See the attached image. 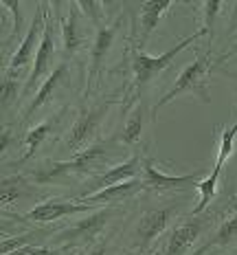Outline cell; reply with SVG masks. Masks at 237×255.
I'll use <instances>...</instances> for the list:
<instances>
[{
  "label": "cell",
  "mask_w": 237,
  "mask_h": 255,
  "mask_svg": "<svg viewBox=\"0 0 237 255\" xmlns=\"http://www.w3.org/2000/svg\"><path fill=\"white\" fill-rule=\"evenodd\" d=\"M117 136L108 141H97L90 147H86L83 152L68 156L64 161H53L46 163L44 167H40L33 174V180L38 185H53L57 180L66 178V176H86V174H94L103 167V163H108L110 158H114V147H117ZM101 174V172H99Z\"/></svg>",
  "instance_id": "cell-1"
},
{
  "label": "cell",
  "mask_w": 237,
  "mask_h": 255,
  "mask_svg": "<svg viewBox=\"0 0 237 255\" xmlns=\"http://www.w3.org/2000/svg\"><path fill=\"white\" fill-rule=\"evenodd\" d=\"M204 35H209L207 29H198L196 33L187 35V38L178 40L176 44L171 46V49H167L162 55H150V53H143V51H130V66H132V75H134V84H132L130 88V104L132 102H141V95H143V90L150 86L152 82L156 79L158 73H162L169 64L178 57V53H182L184 49H189V46L193 44V42L202 40Z\"/></svg>",
  "instance_id": "cell-2"
},
{
  "label": "cell",
  "mask_w": 237,
  "mask_h": 255,
  "mask_svg": "<svg viewBox=\"0 0 237 255\" xmlns=\"http://www.w3.org/2000/svg\"><path fill=\"white\" fill-rule=\"evenodd\" d=\"M213 68H218V60H213L209 51H204L202 55L198 53L196 62H191L187 68H182V73L176 77L171 88L154 104V108H152V119H156L160 108H165L167 104H171L173 99L182 97V95H191L198 102L211 104L209 86H211V71H213Z\"/></svg>",
  "instance_id": "cell-3"
},
{
  "label": "cell",
  "mask_w": 237,
  "mask_h": 255,
  "mask_svg": "<svg viewBox=\"0 0 237 255\" xmlns=\"http://www.w3.org/2000/svg\"><path fill=\"white\" fill-rule=\"evenodd\" d=\"M112 104L114 102L105 99V102L97 104V106H81L75 124L68 128L66 136L62 139V147H64L71 156H75V154L83 152L86 147L92 145V141L97 139L99 128H101L105 115H108L110 108H112Z\"/></svg>",
  "instance_id": "cell-4"
},
{
  "label": "cell",
  "mask_w": 237,
  "mask_h": 255,
  "mask_svg": "<svg viewBox=\"0 0 237 255\" xmlns=\"http://www.w3.org/2000/svg\"><path fill=\"white\" fill-rule=\"evenodd\" d=\"M226 211H229V205L213 207V209H207V211H202V214L191 216L189 220L176 225L171 229L169 238H167L162 255H184L193 244H196V240L200 236H204V233L215 225L218 218H226Z\"/></svg>",
  "instance_id": "cell-5"
},
{
  "label": "cell",
  "mask_w": 237,
  "mask_h": 255,
  "mask_svg": "<svg viewBox=\"0 0 237 255\" xmlns=\"http://www.w3.org/2000/svg\"><path fill=\"white\" fill-rule=\"evenodd\" d=\"M112 220V209L103 207L97 209L92 216H88L86 220H79L77 225L66 227L64 231L55 233V238H51L53 244L60 249H75L81 244H90L99 238V233L103 231V227Z\"/></svg>",
  "instance_id": "cell-6"
},
{
  "label": "cell",
  "mask_w": 237,
  "mask_h": 255,
  "mask_svg": "<svg viewBox=\"0 0 237 255\" xmlns=\"http://www.w3.org/2000/svg\"><path fill=\"white\" fill-rule=\"evenodd\" d=\"M171 4V0H147V2L139 4L130 31V51H141L150 42L154 29L158 26L162 15L169 11Z\"/></svg>",
  "instance_id": "cell-7"
},
{
  "label": "cell",
  "mask_w": 237,
  "mask_h": 255,
  "mask_svg": "<svg viewBox=\"0 0 237 255\" xmlns=\"http://www.w3.org/2000/svg\"><path fill=\"white\" fill-rule=\"evenodd\" d=\"M49 7L51 2H44V4H38V11H35V18L33 22H31L29 31H26V35L22 40H20L18 49L11 55V60H9V66L7 71H18L22 73L29 64L35 62V55H38V49L42 44V35L40 31H44L46 26V18H49Z\"/></svg>",
  "instance_id": "cell-8"
},
{
  "label": "cell",
  "mask_w": 237,
  "mask_h": 255,
  "mask_svg": "<svg viewBox=\"0 0 237 255\" xmlns=\"http://www.w3.org/2000/svg\"><path fill=\"white\" fill-rule=\"evenodd\" d=\"M121 26H123V15H119L112 24H101L94 29V40H92V51H90V62H88V75H86V97L90 95L92 90V84L94 79L99 77L101 73L103 64H105V57L108 53L112 51L114 46V40H117Z\"/></svg>",
  "instance_id": "cell-9"
},
{
  "label": "cell",
  "mask_w": 237,
  "mask_h": 255,
  "mask_svg": "<svg viewBox=\"0 0 237 255\" xmlns=\"http://www.w3.org/2000/svg\"><path fill=\"white\" fill-rule=\"evenodd\" d=\"M143 172V161H141L139 154L130 156L128 161L123 163H117V165L108 167L105 172L92 176V180H88L86 185L81 187V191L77 194L75 200H81V198H88V196L97 194L105 187H112V185H119V183H125V180H132V178H139V174Z\"/></svg>",
  "instance_id": "cell-10"
},
{
  "label": "cell",
  "mask_w": 237,
  "mask_h": 255,
  "mask_svg": "<svg viewBox=\"0 0 237 255\" xmlns=\"http://www.w3.org/2000/svg\"><path fill=\"white\" fill-rule=\"evenodd\" d=\"M97 207L86 205L81 200H64V198H51L44 200V203L35 205L31 211L20 218V220L26 222H35V225H49V222L62 220V218L68 216H77V214H94Z\"/></svg>",
  "instance_id": "cell-11"
},
{
  "label": "cell",
  "mask_w": 237,
  "mask_h": 255,
  "mask_svg": "<svg viewBox=\"0 0 237 255\" xmlns=\"http://www.w3.org/2000/svg\"><path fill=\"white\" fill-rule=\"evenodd\" d=\"M143 191H152V194H165V191H180V189H196L198 180L202 178V172H191L184 176H169L162 174L156 167L154 158H145L143 161Z\"/></svg>",
  "instance_id": "cell-12"
},
{
  "label": "cell",
  "mask_w": 237,
  "mask_h": 255,
  "mask_svg": "<svg viewBox=\"0 0 237 255\" xmlns=\"http://www.w3.org/2000/svg\"><path fill=\"white\" fill-rule=\"evenodd\" d=\"M176 211H178V205L171 203V205L158 207V209H152L141 216V220L136 222V227H134L136 249H139V251H147V249L154 244L156 238L171 225Z\"/></svg>",
  "instance_id": "cell-13"
},
{
  "label": "cell",
  "mask_w": 237,
  "mask_h": 255,
  "mask_svg": "<svg viewBox=\"0 0 237 255\" xmlns=\"http://www.w3.org/2000/svg\"><path fill=\"white\" fill-rule=\"evenodd\" d=\"M55 38H53V20L46 18V26L42 31V44L38 49V55H35L33 68H31L29 77H26V84L22 88L24 95H31L35 88H40L42 84L46 82V77L55 71Z\"/></svg>",
  "instance_id": "cell-14"
},
{
  "label": "cell",
  "mask_w": 237,
  "mask_h": 255,
  "mask_svg": "<svg viewBox=\"0 0 237 255\" xmlns=\"http://www.w3.org/2000/svg\"><path fill=\"white\" fill-rule=\"evenodd\" d=\"M66 84H68V62H62V64H57L55 71H53L51 75L46 77V82L38 88V93L31 97L29 106H26L24 113H22V119L29 121L31 117L38 113V110L44 108V106L49 104L53 97H55L57 90H60L62 86H66Z\"/></svg>",
  "instance_id": "cell-15"
},
{
  "label": "cell",
  "mask_w": 237,
  "mask_h": 255,
  "mask_svg": "<svg viewBox=\"0 0 237 255\" xmlns=\"http://www.w3.org/2000/svg\"><path fill=\"white\" fill-rule=\"evenodd\" d=\"M68 13L66 18L62 20V49H64V55L71 57L86 44V26L81 22V9H79L77 2L68 4Z\"/></svg>",
  "instance_id": "cell-16"
},
{
  "label": "cell",
  "mask_w": 237,
  "mask_h": 255,
  "mask_svg": "<svg viewBox=\"0 0 237 255\" xmlns=\"http://www.w3.org/2000/svg\"><path fill=\"white\" fill-rule=\"evenodd\" d=\"M139 191H143V180L141 178H132L125 180V183L112 185V187H105L97 194L88 196V198H81V203L92 205V207H112V205H121L125 200H130L132 196H136Z\"/></svg>",
  "instance_id": "cell-17"
},
{
  "label": "cell",
  "mask_w": 237,
  "mask_h": 255,
  "mask_svg": "<svg viewBox=\"0 0 237 255\" xmlns=\"http://www.w3.org/2000/svg\"><path fill=\"white\" fill-rule=\"evenodd\" d=\"M68 113V108H62L60 113H55V115H51L49 119H44V121H40L38 126H33L29 132H26V136H24V154L20 156V163H26V161H31V158L35 156V152L40 150V145L44 143L49 136L55 132V128L64 121V115Z\"/></svg>",
  "instance_id": "cell-18"
},
{
  "label": "cell",
  "mask_w": 237,
  "mask_h": 255,
  "mask_svg": "<svg viewBox=\"0 0 237 255\" xmlns=\"http://www.w3.org/2000/svg\"><path fill=\"white\" fill-rule=\"evenodd\" d=\"M145 115H147V108H145L143 99H141V102H136V106L132 108V113L128 115L123 130L117 134V141L121 143V145L132 147L141 141L143 130H145Z\"/></svg>",
  "instance_id": "cell-19"
},
{
  "label": "cell",
  "mask_w": 237,
  "mask_h": 255,
  "mask_svg": "<svg viewBox=\"0 0 237 255\" xmlns=\"http://www.w3.org/2000/svg\"><path fill=\"white\" fill-rule=\"evenodd\" d=\"M235 240H237V211L231 216H226L224 222L218 227V231H215L200 249H196L193 255H207L209 251H213V249H224V247H229V244H233Z\"/></svg>",
  "instance_id": "cell-20"
},
{
  "label": "cell",
  "mask_w": 237,
  "mask_h": 255,
  "mask_svg": "<svg viewBox=\"0 0 237 255\" xmlns=\"http://www.w3.org/2000/svg\"><path fill=\"white\" fill-rule=\"evenodd\" d=\"M220 145H218V158H215V165L211 172L222 174V169L226 165V161L231 158V154L235 152V141H237V121L229 128H220Z\"/></svg>",
  "instance_id": "cell-21"
},
{
  "label": "cell",
  "mask_w": 237,
  "mask_h": 255,
  "mask_svg": "<svg viewBox=\"0 0 237 255\" xmlns=\"http://www.w3.org/2000/svg\"><path fill=\"white\" fill-rule=\"evenodd\" d=\"M29 185H26V178L22 176H4L2 178V207H11L18 203L20 196L29 194Z\"/></svg>",
  "instance_id": "cell-22"
},
{
  "label": "cell",
  "mask_w": 237,
  "mask_h": 255,
  "mask_svg": "<svg viewBox=\"0 0 237 255\" xmlns=\"http://www.w3.org/2000/svg\"><path fill=\"white\" fill-rule=\"evenodd\" d=\"M20 79H22V73L4 71V75H2V110H7L9 106L15 102V97H18V90L24 88Z\"/></svg>",
  "instance_id": "cell-23"
},
{
  "label": "cell",
  "mask_w": 237,
  "mask_h": 255,
  "mask_svg": "<svg viewBox=\"0 0 237 255\" xmlns=\"http://www.w3.org/2000/svg\"><path fill=\"white\" fill-rule=\"evenodd\" d=\"M200 7H202V18H204L202 29H207V31H209V38H213L215 20H218V15L222 13L224 2H222V0H207V2H202Z\"/></svg>",
  "instance_id": "cell-24"
},
{
  "label": "cell",
  "mask_w": 237,
  "mask_h": 255,
  "mask_svg": "<svg viewBox=\"0 0 237 255\" xmlns=\"http://www.w3.org/2000/svg\"><path fill=\"white\" fill-rule=\"evenodd\" d=\"M22 2L18 0H2V9H7L9 13L13 15V31H11V38L9 40H18L20 33H22V26H24V15H22Z\"/></svg>",
  "instance_id": "cell-25"
},
{
  "label": "cell",
  "mask_w": 237,
  "mask_h": 255,
  "mask_svg": "<svg viewBox=\"0 0 237 255\" xmlns=\"http://www.w3.org/2000/svg\"><path fill=\"white\" fill-rule=\"evenodd\" d=\"M77 4H79V9H81V13L94 24V29L103 24V11H105L103 2H99V0L97 2H94V0H81V2H77Z\"/></svg>",
  "instance_id": "cell-26"
},
{
  "label": "cell",
  "mask_w": 237,
  "mask_h": 255,
  "mask_svg": "<svg viewBox=\"0 0 237 255\" xmlns=\"http://www.w3.org/2000/svg\"><path fill=\"white\" fill-rule=\"evenodd\" d=\"M233 29H235V26H233ZM233 29H231V31H233ZM235 53H237V31H235V35H231V49L224 51L220 57H222V62H229L231 57L235 55Z\"/></svg>",
  "instance_id": "cell-27"
},
{
  "label": "cell",
  "mask_w": 237,
  "mask_h": 255,
  "mask_svg": "<svg viewBox=\"0 0 237 255\" xmlns=\"http://www.w3.org/2000/svg\"><path fill=\"white\" fill-rule=\"evenodd\" d=\"M86 255H108V240L97 242V244H94V247H92Z\"/></svg>",
  "instance_id": "cell-28"
},
{
  "label": "cell",
  "mask_w": 237,
  "mask_h": 255,
  "mask_svg": "<svg viewBox=\"0 0 237 255\" xmlns=\"http://www.w3.org/2000/svg\"><path fill=\"white\" fill-rule=\"evenodd\" d=\"M229 62H231V64H233V66L237 68V53H235V55H233V57H231V60H229ZM235 75H237V73H233V75H229V77H235Z\"/></svg>",
  "instance_id": "cell-29"
},
{
  "label": "cell",
  "mask_w": 237,
  "mask_h": 255,
  "mask_svg": "<svg viewBox=\"0 0 237 255\" xmlns=\"http://www.w3.org/2000/svg\"><path fill=\"white\" fill-rule=\"evenodd\" d=\"M233 90H235V102H237V84H235V86H233Z\"/></svg>",
  "instance_id": "cell-30"
},
{
  "label": "cell",
  "mask_w": 237,
  "mask_h": 255,
  "mask_svg": "<svg viewBox=\"0 0 237 255\" xmlns=\"http://www.w3.org/2000/svg\"><path fill=\"white\" fill-rule=\"evenodd\" d=\"M123 255H132V253H130V251H128V253H123Z\"/></svg>",
  "instance_id": "cell-31"
}]
</instances>
